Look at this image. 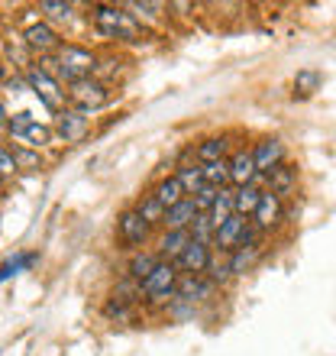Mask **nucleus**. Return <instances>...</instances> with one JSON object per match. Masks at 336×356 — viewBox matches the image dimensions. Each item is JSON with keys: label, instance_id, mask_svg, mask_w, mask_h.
Segmentation results:
<instances>
[{"label": "nucleus", "instance_id": "nucleus-1", "mask_svg": "<svg viewBox=\"0 0 336 356\" xmlns=\"http://www.w3.org/2000/svg\"><path fill=\"white\" fill-rule=\"evenodd\" d=\"M97 62H101V56L91 52L87 46H81V42H62V49L56 56L39 58V65L46 72H52L65 88L81 81V78H91L97 72Z\"/></svg>", "mask_w": 336, "mask_h": 356}, {"label": "nucleus", "instance_id": "nucleus-2", "mask_svg": "<svg viewBox=\"0 0 336 356\" xmlns=\"http://www.w3.org/2000/svg\"><path fill=\"white\" fill-rule=\"evenodd\" d=\"M91 23L103 39H117V42H140L146 36V29L126 7L117 3H97L91 10Z\"/></svg>", "mask_w": 336, "mask_h": 356}, {"label": "nucleus", "instance_id": "nucleus-3", "mask_svg": "<svg viewBox=\"0 0 336 356\" xmlns=\"http://www.w3.org/2000/svg\"><path fill=\"white\" fill-rule=\"evenodd\" d=\"M23 78H26V88L39 97V104L46 107V111L52 113H62L68 107V91L65 85L58 81L52 72H46V68L39 65V62H33V65L23 72Z\"/></svg>", "mask_w": 336, "mask_h": 356}, {"label": "nucleus", "instance_id": "nucleus-4", "mask_svg": "<svg viewBox=\"0 0 336 356\" xmlns=\"http://www.w3.org/2000/svg\"><path fill=\"white\" fill-rule=\"evenodd\" d=\"M68 107H75V111L81 113H94L101 111V107H107L113 97L110 85L107 81H101V78H81V81H75V85H68Z\"/></svg>", "mask_w": 336, "mask_h": 356}, {"label": "nucleus", "instance_id": "nucleus-5", "mask_svg": "<svg viewBox=\"0 0 336 356\" xmlns=\"http://www.w3.org/2000/svg\"><path fill=\"white\" fill-rule=\"evenodd\" d=\"M178 266L175 263H159L156 272L142 282V301H168L178 295Z\"/></svg>", "mask_w": 336, "mask_h": 356}, {"label": "nucleus", "instance_id": "nucleus-6", "mask_svg": "<svg viewBox=\"0 0 336 356\" xmlns=\"http://www.w3.org/2000/svg\"><path fill=\"white\" fill-rule=\"evenodd\" d=\"M23 39H26L33 58L56 56L58 49H62V36H58V29L52 26L49 19H36V23H29V26L23 29Z\"/></svg>", "mask_w": 336, "mask_h": 356}, {"label": "nucleus", "instance_id": "nucleus-7", "mask_svg": "<svg viewBox=\"0 0 336 356\" xmlns=\"http://www.w3.org/2000/svg\"><path fill=\"white\" fill-rule=\"evenodd\" d=\"M149 234H152V227L136 214V207H130V211H123V214L117 217V240H120L126 250H140V246H146Z\"/></svg>", "mask_w": 336, "mask_h": 356}, {"label": "nucleus", "instance_id": "nucleus-8", "mask_svg": "<svg viewBox=\"0 0 336 356\" xmlns=\"http://www.w3.org/2000/svg\"><path fill=\"white\" fill-rule=\"evenodd\" d=\"M56 133L62 143H81L91 133V117L75 107H65L62 113H56Z\"/></svg>", "mask_w": 336, "mask_h": 356}, {"label": "nucleus", "instance_id": "nucleus-9", "mask_svg": "<svg viewBox=\"0 0 336 356\" xmlns=\"http://www.w3.org/2000/svg\"><path fill=\"white\" fill-rule=\"evenodd\" d=\"M249 220L246 217H240V214H233L230 220H226L220 230L214 234V253H233V250H240L243 246V236H246V230H249Z\"/></svg>", "mask_w": 336, "mask_h": 356}, {"label": "nucleus", "instance_id": "nucleus-10", "mask_svg": "<svg viewBox=\"0 0 336 356\" xmlns=\"http://www.w3.org/2000/svg\"><path fill=\"white\" fill-rule=\"evenodd\" d=\"M210 259H214V246L191 240L185 253L178 256L175 266H178V272H185V275H204L207 266H210Z\"/></svg>", "mask_w": 336, "mask_h": 356}, {"label": "nucleus", "instance_id": "nucleus-11", "mask_svg": "<svg viewBox=\"0 0 336 356\" xmlns=\"http://www.w3.org/2000/svg\"><path fill=\"white\" fill-rule=\"evenodd\" d=\"M252 159H255V172L259 175H269L275 165H281V159H285V146H281V140H275V136H265V140H259L255 146H252Z\"/></svg>", "mask_w": 336, "mask_h": 356}, {"label": "nucleus", "instance_id": "nucleus-12", "mask_svg": "<svg viewBox=\"0 0 336 356\" xmlns=\"http://www.w3.org/2000/svg\"><path fill=\"white\" fill-rule=\"evenodd\" d=\"M278 220H281V197L271 195L269 188H265L259 207H255V214H252V227H255L259 234H265V230H271Z\"/></svg>", "mask_w": 336, "mask_h": 356}, {"label": "nucleus", "instance_id": "nucleus-13", "mask_svg": "<svg viewBox=\"0 0 336 356\" xmlns=\"http://www.w3.org/2000/svg\"><path fill=\"white\" fill-rule=\"evenodd\" d=\"M262 178H265V185H269L271 195H278L281 201H285V197H291V195H294V188H298V169H294V165H288V162L275 165L269 175H262Z\"/></svg>", "mask_w": 336, "mask_h": 356}, {"label": "nucleus", "instance_id": "nucleus-14", "mask_svg": "<svg viewBox=\"0 0 336 356\" xmlns=\"http://www.w3.org/2000/svg\"><path fill=\"white\" fill-rule=\"evenodd\" d=\"M255 178H259V172H255L252 149H236L230 156V181L236 188H243V185H255Z\"/></svg>", "mask_w": 336, "mask_h": 356}, {"label": "nucleus", "instance_id": "nucleus-15", "mask_svg": "<svg viewBox=\"0 0 336 356\" xmlns=\"http://www.w3.org/2000/svg\"><path fill=\"white\" fill-rule=\"evenodd\" d=\"M187 243H191V230H165L159 236L156 253H159L162 263H178V256L187 250Z\"/></svg>", "mask_w": 336, "mask_h": 356}, {"label": "nucleus", "instance_id": "nucleus-16", "mask_svg": "<svg viewBox=\"0 0 336 356\" xmlns=\"http://www.w3.org/2000/svg\"><path fill=\"white\" fill-rule=\"evenodd\" d=\"M210 291H214V282L210 279H201V275H181L178 282V301H187V305H194V301H207L210 298Z\"/></svg>", "mask_w": 336, "mask_h": 356}, {"label": "nucleus", "instance_id": "nucleus-17", "mask_svg": "<svg viewBox=\"0 0 336 356\" xmlns=\"http://www.w3.org/2000/svg\"><path fill=\"white\" fill-rule=\"evenodd\" d=\"M194 217H197L194 201H191V197H185L181 204H175V207H168V211H165L162 227H165V230H187V227L194 224Z\"/></svg>", "mask_w": 336, "mask_h": 356}, {"label": "nucleus", "instance_id": "nucleus-18", "mask_svg": "<svg viewBox=\"0 0 336 356\" xmlns=\"http://www.w3.org/2000/svg\"><path fill=\"white\" fill-rule=\"evenodd\" d=\"M226 152H230V136H207V140L197 143L194 159H197V165H207V162L226 159Z\"/></svg>", "mask_w": 336, "mask_h": 356}, {"label": "nucleus", "instance_id": "nucleus-19", "mask_svg": "<svg viewBox=\"0 0 336 356\" xmlns=\"http://www.w3.org/2000/svg\"><path fill=\"white\" fill-rule=\"evenodd\" d=\"M159 253H146V250H136V253L130 256V263H126V275L130 279H136L142 285V282L149 279L152 272H156V266H159Z\"/></svg>", "mask_w": 336, "mask_h": 356}, {"label": "nucleus", "instance_id": "nucleus-20", "mask_svg": "<svg viewBox=\"0 0 336 356\" xmlns=\"http://www.w3.org/2000/svg\"><path fill=\"white\" fill-rule=\"evenodd\" d=\"M262 191H265V188H259V185L236 188V191H233L236 214H240V217H252V214H255V207H259V201H262Z\"/></svg>", "mask_w": 336, "mask_h": 356}, {"label": "nucleus", "instance_id": "nucleus-21", "mask_svg": "<svg viewBox=\"0 0 336 356\" xmlns=\"http://www.w3.org/2000/svg\"><path fill=\"white\" fill-rule=\"evenodd\" d=\"M152 195L159 197V201H162V207H165V211H168V207H175V204H181V201H185V197H187V195H185V188H181V181H178L175 175L162 178L159 185L152 188Z\"/></svg>", "mask_w": 336, "mask_h": 356}, {"label": "nucleus", "instance_id": "nucleus-22", "mask_svg": "<svg viewBox=\"0 0 336 356\" xmlns=\"http://www.w3.org/2000/svg\"><path fill=\"white\" fill-rule=\"evenodd\" d=\"M136 214L142 217V220H146V224L149 227H156L159 224L162 227V217H165V207H162V201L156 195H152V191H146V195L140 197V201H136Z\"/></svg>", "mask_w": 336, "mask_h": 356}, {"label": "nucleus", "instance_id": "nucleus-23", "mask_svg": "<svg viewBox=\"0 0 336 356\" xmlns=\"http://www.w3.org/2000/svg\"><path fill=\"white\" fill-rule=\"evenodd\" d=\"M36 263H39V253H17V256H10V259H3L0 263V285L7 279H13V275H19L23 269H33Z\"/></svg>", "mask_w": 336, "mask_h": 356}, {"label": "nucleus", "instance_id": "nucleus-24", "mask_svg": "<svg viewBox=\"0 0 336 356\" xmlns=\"http://www.w3.org/2000/svg\"><path fill=\"white\" fill-rule=\"evenodd\" d=\"M175 178L181 181V188H185L187 197H194L197 191L207 185V181H204V169H201L197 162H191V165H181V169L175 172Z\"/></svg>", "mask_w": 336, "mask_h": 356}, {"label": "nucleus", "instance_id": "nucleus-25", "mask_svg": "<svg viewBox=\"0 0 336 356\" xmlns=\"http://www.w3.org/2000/svg\"><path fill=\"white\" fill-rule=\"evenodd\" d=\"M52 136H56V130L36 120L26 133H23V136H19L17 143H23V146H29V149H46V146H52Z\"/></svg>", "mask_w": 336, "mask_h": 356}, {"label": "nucleus", "instance_id": "nucleus-26", "mask_svg": "<svg viewBox=\"0 0 336 356\" xmlns=\"http://www.w3.org/2000/svg\"><path fill=\"white\" fill-rule=\"evenodd\" d=\"M259 253H262V243L259 246H240V250H233V253H230V269H233V275H246V272L255 266Z\"/></svg>", "mask_w": 336, "mask_h": 356}, {"label": "nucleus", "instance_id": "nucleus-27", "mask_svg": "<svg viewBox=\"0 0 336 356\" xmlns=\"http://www.w3.org/2000/svg\"><path fill=\"white\" fill-rule=\"evenodd\" d=\"M204 169V181L210 188H230L233 181H230V159H220V162H207V165H201Z\"/></svg>", "mask_w": 336, "mask_h": 356}, {"label": "nucleus", "instance_id": "nucleus-28", "mask_svg": "<svg viewBox=\"0 0 336 356\" xmlns=\"http://www.w3.org/2000/svg\"><path fill=\"white\" fill-rule=\"evenodd\" d=\"M236 214V204H233V191H230V188H224V191H220V197H217V204H214V211H210V224L217 227V230H220V227L226 224V220H230V217Z\"/></svg>", "mask_w": 336, "mask_h": 356}, {"label": "nucleus", "instance_id": "nucleus-29", "mask_svg": "<svg viewBox=\"0 0 336 356\" xmlns=\"http://www.w3.org/2000/svg\"><path fill=\"white\" fill-rule=\"evenodd\" d=\"M10 149H13V159H17L19 172H39L42 169V156H39V149H29V146H23V143H10Z\"/></svg>", "mask_w": 336, "mask_h": 356}, {"label": "nucleus", "instance_id": "nucleus-30", "mask_svg": "<svg viewBox=\"0 0 336 356\" xmlns=\"http://www.w3.org/2000/svg\"><path fill=\"white\" fill-rule=\"evenodd\" d=\"M39 13H46V19H72L75 17V3L68 0H39Z\"/></svg>", "mask_w": 336, "mask_h": 356}, {"label": "nucleus", "instance_id": "nucleus-31", "mask_svg": "<svg viewBox=\"0 0 336 356\" xmlns=\"http://www.w3.org/2000/svg\"><path fill=\"white\" fill-rule=\"evenodd\" d=\"M103 318L113 321V324H130L133 305H126V301H120V298H107L103 301Z\"/></svg>", "mask_w": 336, "mask_h": 356}, {"label": "nucleus", "instance_id": "nucleus-32", "mask_svg": "<svg viewBox=\"0 0 336 356\" xmlns=\"http://www.w3.org/2000/svg\"><path fill=\"white\" fill-rule=\"evenodd\" d=\"M187 230H191V240H197V243H207V246H214L217 227L210 224V217H207V214H197V217H194V224L187 227Z\"/></svg>", "mask_w": 336, "mask_h": 356}, {"label": "nucleus", "instance_id": "nucleus-33", "mask_svg": "<svg viewBox=\"0 0 336 356\" xmlns=\"http://www.w3.org/2000/svg\"><path fill=\"white\" fill-rule=\"evenodd\" d=\"M207 279L214 282V285H224V282L233 279V269H230V259H224L220 253H214L210 266H207Z\"/></svg>", "mask_w": 336, "mask_h": 356}, {"label": "nucleus", "instance_id": "nucleus-34", "mask_svg": "<svg viewBox=\"0 0 336 356\" xmlns=\"http://www.w3.org/2000/svg\"><path fill=\"white\" fill-rule=\"evenodd\" d=\"M317 85H320V72L304 68V72H298V78H294V97H308L310 91H317Z\"/></svg>", "mask_w": 336, "mask_h": 356}, {"label": "nucleus", "instance_id": "nucleus-35", "mask_svg": "<svg viewBox=\"0 0 336 356\" xmlns=\"http://www.w3.org/2000/svg\"><path fill=\"white\" fill-rule=\"evenodd\" d=\"M33 123H36V117H33V113L29 111H17V113H10V143H17L19 136H23V133L29 130V127H33Z\"/></svg>", "mask_w": 336, "mask_h": 356}, {"label": "nucleus", "instance_id": "nucleus-36", "mask_svg": "<svg viewBox=\"0 0 336 356\" xmlns=\"http://www.w3.org/2000/svg\"><path fill=\"white\" fill-rule=\"evenodd\" d=\"M217 197H220V188H210V185H204L201 191H197L191 201H194V207H197V214H210L214 211V204H217Z\"/></svg>", "mask_w": 336, "mask_h": 356}, {"label": "nucleus", "instance_id": "nucleus-37", "mask_svg": "<svg viewBox=\"0 0 336 356\" xmlns=\"http://www.w3.org/2000/svg\"><path fill=\"white\" fill-rule=\"evenodd\" d=\"M17 159H13V149H10V140H0V178H13L17 175Z\"/></svg>", "mask_w": 336, "mask_h": 356}, {"label": "nucleus", "instance_id": "nucleus-38", "mask_svg": "<svg viewBox=\"0 0 336 356\" xmlns=\"http://www.w3.org/2000/svg\"><path fill=\"white\" fill-rule=\"evenodd\" d=\"M126 10H130L136 19H156L159 17V10H165V3H126Z\"/></svg>", "mask_w": 336, "mask_h": 356}, {"label": "nucleus", "instance_id": "nucleus-39", "mask_svg": "<svg viewBox=\"0 0 336 356\" xmlns=\"http://www.w3.org/2000/svg\"><path fill=\"white\" fill-rule=\"evenodd\" d=\"M10 133V113H7V104L0 101V140Z\"/></svg>", "mask_w": 336, "mask_h": 356}, {"label": "nucleus", "instance_id": "nucleus-40", "mask_svg": "<svg viewBox=\"0 0 336 356\" xmlns=\"http://www.w3.org/2000/svg\"><path fill=\"white\" fill-rule=\"evenodd\" d=\"M7 81H10V68H7V62L0 58V88H7Z\"/></svg>", "mask_w": 336, "mask_h": 356}]
</instances>
